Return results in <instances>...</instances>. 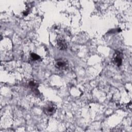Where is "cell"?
Returning <instances> with one entry per match:
<instances>
[{"instance_id": "obj_1", "label": "cell", "mask_w": 132, "mask_h": 132, "mask_svg": "<svg viewBox=\"0 0 132 132\" xmlns=\"http://www.w3.org/2000/svg\"><path fill=\"white\" fill-rule=\"evenodd\" d=\"M57 110L56 105L53 103H47L43 108V111L45 114L48 116L53 115Z\"/></svg>"}, {"instance_id": "obj_3", "label": "cell", "mask_w": 132, "mask_h": 132, "mask_svg": "<svg viewBox=\"0 0 132 132\" xmlns=\"http://www.w3.org/2000/svg\"><path fill=\"white\" fill-rule=\"evenodd\" d=\"M112 61L113 63L118 67H119L121 65L122 63V55L121 52L119 51L115 52L113 56Z\"/></svg>"}, {"instance_id": "obj_5", "label": "cell", "mask_w": 132, "mask_h": 132, "mask_svg": "<svg viewBox=\"0 0 132 132\" xmlns=\"http://www.w3.org/2000/svg\"><path fill=\"white\" fill-rule=\"evenodd\" d=\"M29 85L30 86V87L31 88L32 90H36L37 88V86H38V85L34 81H31L29 82Z\"/></svg>"}, {"instance_id": "obj_4", "label": "cell", "mask_w": 132, "mask_h": 132, "mask_svg": "<svg viewBox=\"0 0 132 132\" xmlns=\"http://www.w3.org/2000/svg\"><path fill=\"white\" fill-rule=\"evenodd\" d=\"M57 46L60 50H66L67 48V44L65 40L62 38H58L57 40Z\"/></svg>"}, {"instance_id": "obj_6", "label": "cell", "mask_w": 132, "mask_h": 132, "mask_svg": "<svg viewBox=\"0 0 132 132\" xmlns=\"http://www.w3.org/2000/svg\"><path fill=\"white\" fill-rule=\"evenodd\" d=\"M30 57L31 59L34 60H37L40 58V57L38 55L34 53H32L30 54Z\"/></svg>"}, {"instance_id": "obj_2", "label": "cell", "mask_w": 132, "mask_h": 132, "mask_svg": "<svg viewBox=\"0 0 132 132\" xmlns=\"http://www.w3.org/2000/svg\"><path fill=\"white\" fill-rule=\"evenodd\" d=\"M55 65V67L59 70H65L68 68V62L65 59L59 58L56 60Z\"/></svg>"}]
</instances>
